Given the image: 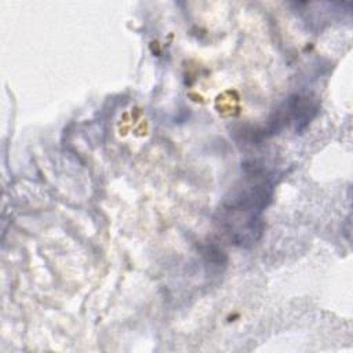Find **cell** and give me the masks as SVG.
<instances>
[{
  "instance_id": "cell-1",
  "label": "cell",
  "mask_w": 353,
  "mask_h": 353,
  "mask_svg": "<svg viewBox=\"0 0 353 353\" xmlns=\"http://www.w3.org/2000/svg\"><path fill=\"white\" fill-rule=\"evenodd\" d=\"M245 183L232 192L219 208L218 223L230 243L240 247L255 244L263 232L262 212L272 200V182L266 171L251 163Z\"/></svg>"
},
{
  "instance_id": "cell-2",
  "label": "cell",
  "mask_w": 353,
  "mask_h": 353,
  "mask_svg": "<svg viewBox=\"0 0 353 353\" xmlns=\"http://www.w3.org/2000/svg\"><path fill=\"white\" fill-rule=\"evenodd\" d=\"M319 109V103L302 95H294L288 98L274 113L273 117L269 120L268 127L265 128L262 135H273L281 131L284 127L292 124L295 131H302L310 120L316 116Z\"/></svg>"
}]
</instances>
